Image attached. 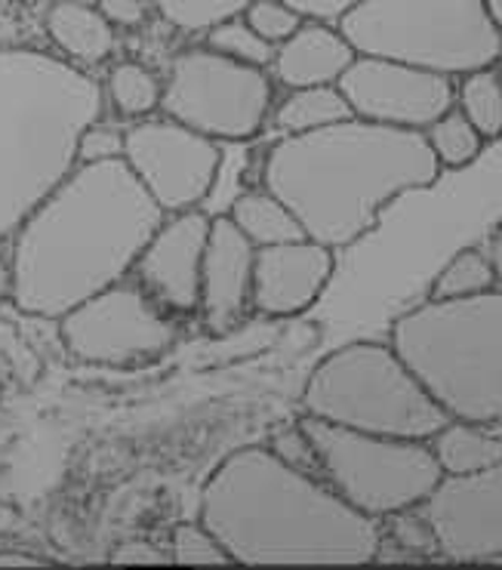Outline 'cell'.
Returning <instances> with one entry per match:
<instances>
[{"instance_id": "1", "label": "cell", "mask_w": 502, "mask_h": 570, "mask_svg": "<svg viewBox=\"0 0 502 570\" xmlns=\"http://www.w3.org/2000/svg\"><path fill=\"white\" fill-rule=\"evenodd\" d=\"M164 216L127 160L78 164L13 235L16 308L62 318L124 281Z\"/></svg>"}, {"instance_id": "2", "label": "cell", "mask_w": 502, "mask_h": 570, "mask_svg": "<svg viewBox=\"0 0 502 570\" xmlns=\"http://www.w3.org/2000/svg\"><path fill=\"white\" fill-rule=\"evenodd\" d=\"M200 521L232 564H343L383 552V528L348 505L324 478L278 460L272 448H240L213 469L200 491Z\"/></svg>"}, {"instance_id": "3", "label": "cell", "mask_w": 502, "mask_h": 570, "mask_svg": "<svg viewBox=\"0 0 502 570\" xmlns=\"http://www.w3.org/2000/svg\"><path fill=\"white\" fill-rule=\"evenodd\" d=\"M437 167L420 130L348 118L268 148L263 188L284 200L305 238L348 247L371 232L401 195L435 186Z\"/></svg>"}, {"instance_id": "4", "label": "cell", "mask_w": 502, "mask_h": 570, "mask_svg": "<svg viewBox=\"0 0 502 570\" xmlns=\"http://www.w3.org/2000/svg\"><path fill=\"white\" fill-rule=\"evenodd\" d=\"M102 106V83L62 56L0 50V238L78 167L80 136Z\"/></svg>"}, {"instance_id": "5", "label": "cell", "mask_w": 502, "mask_h": 570, "mask_svg": "<svg viewBox=\"0 0 502 570\" xmlns=\"http://www.w3.org/2000/svg\"><path fill=\"white\" fill-rule=\"evenodd\" d=\"M392 345L450 420L502 423V284L465 299H425L395 321Z\"/></svg>"}, {"instance_id": "6", "label": "cell", "mask_w": 502, "mask_h": 570, "mask_svg": "<svg viewBox=\"0 0 502 570\" xmlns=\"http://www.w3.org/2000/svg\"><path fill=\"white\" fill-rule=\"evenodd\" d=\"M305 416L373 435L429 441L450 416L392 343L357 340L317 364L303 389Z\"/></svg>"}, {"instance_id": "7", "label": "cell", "mask_w": 502, "mask_h": 570, "mask_svg": "<svg viewBox=\"0 0 502 570\" xmlns=\"http://www.w3.org/2000/svg\"><path fill=\"white\" fill-rule=\"evenodd\" d=\"M357 56H380L463 78L502 56L500 28L484 0H361L339 19Z\"/></svg>"}, {"instance_id": "8", "label": "cell", "mask_w": 502, "mask_h": 570, "mask_svg": "<svg viewBox=\"0 0 502 570\" xmlns=\"http://www.w3.org/2000/svg\"><path fill=\"white\" fill-rule=\"evenodd\" d=\"M303 425L315 441L324 481L376 521L423 505L444 475L429 441L357 432L315 416H305Z\"/></svg>"}, {"instance_id": "9", "label": "cell", "mask_w": 502, "mask_h": 570, "mask_svg": "<svg viewBox=\"0 0 502 570\" xmlns=\"http://www.w3.org/2000/svg\"><path fill=\"white\" fill-rule=\"evenodd\" d=\"M272 78L210 47L183 50L164 78L160 111L213 142H247L272 111Z\"/></svg>"}, {"instance_id": "10", "label": "cell", "mask_w": 502, "mask_h": 570, "mask_svg": "<svg viewBox=\"0 0 502 570\" xmlns=\"http://www.w3.org/2000/svg\"><path fill=\"white\" fill-rule=\"evenodd\" d=\"M68 355L93 367H136L176 343V324L132 284H111L59 318Z\"/></svg>"}, {"instance_id": "11", "label": "cell", "mask_w": 502, "mask_h": 570, "mask_svg": "<svg viewBox=\"0 0 502 570\" xmlns=\"http://www.w3.org/2000/svg\"><path fill=\"white\" fill-rule=\"evenodd\" d=\"M124 160L151 200L167 213L198 210L213 191L223 151L176 120H139L127 130Z\"/></svg>"}, {"instance_id": "12", "label": "cell", "mask_w": 502, "mask_h": 570, "mask_svg": "<svg viewBox=\"0 0 502 570\" xmlns=\"http://www.w3.org/2000/svg\"><path fill=\"white\" fill-rule=\"evenodd\" d=\"M336 87L355 118L420 134L456 102L453 78L380 56H355Z\"/></svg>"}, {"instance_id": "13", "label": "cell", "mask_w": 502, "mask_h": 570, "mask_svg": "<svg viewBox=\"0 0 502 570\" xmlns=\"http://www.w3.org/2000/svg\"><path fill=\"white\" fill-rule=\"evenodd\" d=\"M423 505L447 561L502 564V460L472 475H441Z\"/></svg>"}, {"instance_id": "14", "label": "cell", "mask_w": 502, "mask_h": 570, "mask_svg": "<svg viewBox=\"0 0 502 570\" xmlns=\"http://www.w3.org/2000/svg\"><path fill=\"white\" fill-rule=\"evenodd\" d=\"M213 219L207 213L188 210L164 216L158 232L151 235L146 250L136 263L142 291L155 296L170 312L188 315L200 305V275L204 253L210 240Z\"/></svg>"}, {"instance_id": "15", "label": "cell", "mask_w": 502, "mask_h": 570, "mask_svg": "<svg viewBox=\"0 0 502 570\" xmlns=\"http://www.w3.org/2000/svg\"><path fill=\"white\" fill-rule=\"evenodd\" d=\"M333 272V250L312 238L256 247L250 308L272 321L296 318L321 299Z\"/></svg>"}, {"instance_id": "16", "label": "cell", "mask_w": 502, "mask_h": 570, "mask_svg": "<svg viewBox=\"0 0 502 570\" xmlns=\"http://www.w3.org/2000/svg\"><path fill=\"white\" fill-rule=\"evenodd\" d=\"M253 259L256 247L244 238V232L228 216H216L204 253L198 305L213 336L235 333L247 318L253 299Z\"/></svg>"}, {"instance_id": "17", "label": "cell", "mask_w": 502, "mask_h": 570, "mask_svg": "<svg viewBox=\"0 0 502 570\" xmlns=\"http://www.w3.org/2000/svg\"><path fill=\"white\" fill-rule=\"evenodd\" d=\"M355 47L345 40L339 26L305 19L303 28L280 43L272 68L275 78L291 90L336 87L348 66L355 62Z\"/></svg>"}, {"instance_id": "18", "label": "cell", "mask_w": 502, "mask_h": 570, "mask_svg": "<svg viewBox=\"0 0 502 570\" xmlns=\"http://www.w3.org/2000/svg\"><path fill=\"white\" fill-rule=\"evenodd\" d=\"M43 31L56 50L78 68H96L115 53V28L99 7L83 0H56L43 13Z\"/></svg>"}, {"instance_id": "19", "label": "cell", "mask_w": 502, "mask_h": 570, "mask_svg": "<svg viewBox=\"0 0 502 570\" xmlns=\"http://www.w3.org/2000/svg\"><path fill=\"white\" fill-rule=\"evenodd\" d=\"M429 448L444 475H472L502 460V438L490 425L465 420H447L429 438Z\"/></svg>"}, {"instance_id": "20", "label": "cell", "mask_w": 502, "mask_h": 570, "mask_svg": "<svg viewBox=\"0 0 502 570\" xmlns=\"http://www.w3.org/2000/svg\"><path fill=\"white\" fill-rule=\"evenodd\" d=\"M228 219L244 232V238L250 240L253 247H275V244L305 238L303 226L293 216L291 207L275 198L268 188L238 195Z\"/></svg>"}, {"instance_id": "21", "label": "cell", "mask_w": 502, "mask_h": 570, "mask_svg": "<svg viewBox=\"0 0 502 570\" xmlns=\"http://www.w3.org/2000/svg\"><path fill=\"white\" fill-rule=\"evenodd\" d=\"M355 118L339 87H303L291 90L275 108V124L284 136L312 134L331 124Z\"/></svg>"}, {"instance_id": "22", "label": "cell", "mask_w": 502, "mask_h": 570, "mask_svg": "<svg viewBox=\"0 0 502 570\" xmlns=\"http://www.w3.org/2000/svg\"><path fill=\"white\" fill-rule=\"evenodd\" d=\"M106 96L120 118L146 120L148 115H155L160 108L164 80L142 62L124 59V62H115L108 68Z\"/></svg>"}, {"instance_id": "23", "label": "cell", "mask_w": 502, "mask_h": 570, "mask_svg": "<svg viewBox=\"0 0 502 570\" xmlns=\"http://www.w3.org/2000/svg\"><path fill=\"white\" fill-rule=\"evenodd\" d=\"M425 142L435 155L441 170H465L472 167L481 151L488 146V139L472 127V120L465 118L460 108H450L441 118L432 120L423 130Z\"/></svg>"}, {"instance_id": "24", "label": "cell", "mask_w": 502, "mask_h": 570, "mask_svg": "<svg viewBox=\"0 0 502 570\" xmlns=\"http://www.w3.org/2000/svg\"><path fill=\"white\" fill-rule=\"evenodd\" d=\"M456 106L488 142L502 139V71L493 66L463 75Z\"/></svg>"}, {"instance_id": "25", "label": "cell", "mask_w": 502, "mask_h": 570, "mask_svg": "<svg viewBox=\"0 0 502 570\" xmlns=\"http://www.w3.org/2000/svg\"><path fill=\"white\" fill-rule=\"evenodd\" d=\"M493 287H500L493 259L475 247H463L447 266L437 272L429 299H465V296H478V293H488Z\"/></svg>"}, {"instance_id": "26", "label": "cell", "mask_w": 502, "mask_h": 570, "mask_svg": "<svg viewBox=\"0 0 502 570\" xmlns=\"http://www.w3.org/2000/svg\"><path fill=\"white\" fill-rule=\"evenodd\" d=\"M151 3L164 22L188 35H198L244 16L253 0H151Z\"/></svg>"}, {"instance_id": "27", "label": "cell", "mask_w": 502, "mask_h": 570, "mask_svg": "<svg viewBox=\"0 0 502 570\" xmlns=\"http://www.w3.org/2000/svg\"><path fill=\"white\" fill-rule=\"evenodd\" d=\"M207 47L216 50V53L228 56V59H235V62H244V66L253 68H272L275 53H278V47H272L268 40L259 38V35L244 22V16L228 19L223 26L210 28V31H207Z\"/></svg>"}, {"instance_id": "28", "label": "cell", "mask_w": 502, "mask_h": 570, "mask_svg": "<svg viewBox=\"0 0 502 570\" xmlns=\"http://www.w3.org/2000/svg\"><path fill=\"white\" fill-rule=\"evenodd\" d=\"M167 552H170L173 564H207V568L232 564V558H228V552L223 549V543L216 540V533H213L200 518L195 524H179V528H173Z\"/></svg>"}, {"instance_id": "29", "label": "cell", "mask_w": 502, "mask_h": 570, "mask_svg": "<svg viewBox=\"0 0 502 570\" xmlns=\"http://www.w3.org/2000/svg\"><path fill=\"white\" fill-rule=\"evenodd\" d=\"M244 22L268 40L272 47H280L284 40L293 38L299 28H303V16L296 13L293 7L280 3V0H253L250 7L244 10Z\"/></svg>"}, {"instance_id": "30", "label": "cell", "mask_w": 502, "mask_h": 570, "mask_svg": "<svg viewBox=\"0 0 502 570\" xmlns=\"http://www.w3.org/2000/svg\"><path fill=\"white\" fill-rule=\"evenodd\" d=\"M268 448H272V453H275L278 460H284V463L293 465V469L324 478L321 475V460H317L315 441L305 432L303 423L291 425V429H280L278 435L268 441Z\"/></svg>"}, {"instance_id": "31", "label": "cell", "mask_w": 502, "mask_h": 570, "mask_svg": "<svg viewBox=\"0 0 502 570\" xmlns=\"http://www.w3.org/2000/svg\"><path fill=\"white\" fill-rule=\"evenodd\" d=\"M124 142L127 134H120L108 124H90L78 146V164H106V160H124Z\"/></svg>"}, {"instance_id": "32", "label": "cell", "mask_w": 502, "mask_h": 570, "mask_svg": "<svg viewBox=\"0 0 502 570\" xmlns=\"http://www.w3.org/2000/svg\"><path fill=\"white\" fill-rule=\"evenodd\" d=\"M99 13L106 16L108 26L124 28V31H136L148 22V16L155 10L151 0H96Z\"/></svg>"}, {"instance_id": "33", "label": "cell", "mask_w": 502, "mask_h": 570, "mask_svg": "<svg viewBox=\"0 0 502 570\" xmlns=\"http://www.w3.org/2000/svg\"><path fill=\"white\" fill-rule=\"evenodd\" d=\"M280 3L293 7V10L303 16V19H312V22H333V26H339V19L352 13L361 0H280Z\"/></svg>"}, {"instance_id": "34", "label": "cell", "mask_w": 502, "mask_h": 570, "mask_svg": "<svg viewBox=\"0 0 502 570\" xmlns=\"http://www.w3.org/2000/svg\"><path fill=\"white\" fill-rule=\"evenodd\" d=\"M111 564H170V552H164L151 540H124L115 546Z\"/></svg>"}, {"instance_id": "35", "label": "cell", "mask_w": 502, "mask_h": 570, "mask_svg": "<svg viewBox=\"0 0 502 570\" xmlns=\"http://www.w3.org/2000/svg\"><path fill=\"white\" fill-rule=\"evenodd\" d=\"M47 558L26 552V549H0V568H47Z\"/></svg>"}, {"instance_id": "36", "label": "cell", "mask_w": 502, "mask_h": 570, "mask_svg": "<svg viewBox=\"0 0 502 570\" xmlns=\"http://www.w3.org/2000/svg\"><path fill=\"white\" fill-rule=\"evenodd\" d=\"M3 299H13V268H10V259L0 256V303Z\"/></svg>"}, {"instance_id": "37", "label": "cell", "mask_w": 502, "mask_h": 570, "mask_svg": "<svg viewBox=\"0 0 502 570\" xmlns=\"http://www.w3.org/2000/svg\"><path fill=\"white\" fill-rule=\"evenodd\" d=\"M490 259H493L496 278H500V284H502V226L493 232V240H490Z\"/></svg>"}, {"instance_id": "38", "label": "cell", "mask_w": 502, "mask_h": 570, "mask_svg": "<svg viewBox=\"0 0 502 570\" xmlns=\"http://www.w3.org/2000/svg\"><path fill=\"white\" fill-rule=\"evenodd\" d=\"M484 10H488L490 22L500 28L502 35V0H484Z\"/></svg>"}, {"instance_id": "39", "label": "cell", "mask_w": 502, "mask_h": 570, "mask_svg": "<svg viewBox=\"0 0 502 570\" xmlns=\"http://www.w3.org/2000/svg\"><path fill=\"white\" fill-rule=\"evenodd\" d=\"M7 3H19V0H0V7H7Z\"/></svg>"}]
</instances>
